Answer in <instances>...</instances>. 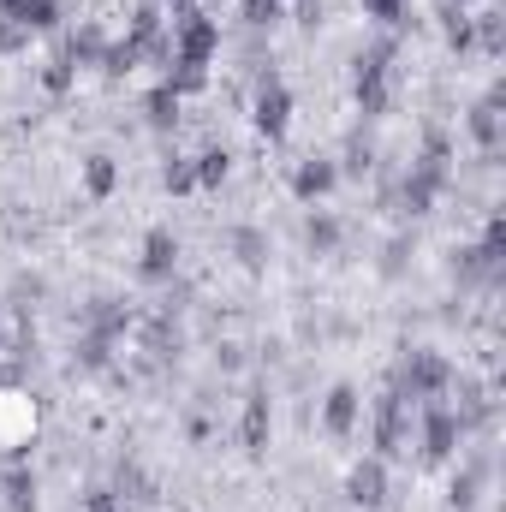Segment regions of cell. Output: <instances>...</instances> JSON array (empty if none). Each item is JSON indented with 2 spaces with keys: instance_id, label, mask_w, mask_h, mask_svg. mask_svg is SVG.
<instances>
[{
  "instance_id": "cell-1",
  "label": "cell",
  "mask_w": 506,
  "mask_h": 512,
  "mask_svg": "<svg viewBox=\"0 0 506 512\" xmlns=\"http://www.w3.org/2000/svg\"><path fill=\"white\" fill-rule=\"evenodd\" d=\"M215 42H221L215 18H203V12L173 18V66H179V84H185V90H197V84H203V66H209Z\"/></svg>"
},
{
  "instance_id": "cell-20",
  "label": "cell",
  "mask_w": 506,
  "mask_h": 512,
  "mask_svg": "<svg viewBox=\"0 0 506 512\" xmlns=\"http://www.w3.org/2000/svg\"><path fill=\"white\" fill-rule=\"evenodd\" d=\"M274 12H280V0H245V18H251V24H268Z\"/></svg>"
},
{
  "instance_id": "cell-19",
  "label": "cell",
  "mask_w": 506,
  "mask_h": 512,
  "mask_svg": "<svg viewBox=\"0 0 506 512\" xmlns=\"http://www.w3.org/2000/svg\"><path fill=\"white\" fill-rule=\"evenodd\" d=\"M84 512H120V495H108V489H90V495H84Z\"/></svg>"
},
{
  "instance_id": "cell-3",
  "label": "cell",
  "mask_w": 506,
  "mask_h": 512,
  "mask_svg": "<svg viewBox=\"0 0 506 512\" xmlns=\"http://www.w3.org/2000/svg\"><path fill=\"white\" fill-rule=\"evenodd\" d=\"M358 108L364 114H381L387 108V54L358 60Z\"/></svg>"
},
{
  "instance_id": "cell-6",
  "label": "cell",
  "mask_w": 506,
  "mask_h": 512,
  "mask_svg": "<svg viewBox=\"0 0 506 512\" xmlns=\"http://www.w3.org/2000/svg\"><path fill=\"white\" fill-rule=\"evenodd\" d=\"M381 489H387V471H381V459H364V465L346 477V495H352L358 507H381V501H387Z\"/></svg>"
},
{
  "instance_id": "cell-14",
  "label": "cell",
  "mask_w": 506,
  "mask_h": 512,
  "mask_svg": "<svg viewBox=\"0 0 506 512\" xmlns=\"http://www.w3.org/2000/svg\"><path fill=\"white\" fill-rule=\"evenodd\" d=\"M84 185H90L96 197H108V191H114V161H108V155H96V161L84 167Z\"/></svg>"
},
{
  "instance_id": "cell-5",
  "label": "cell",
  "mask_w": 506,
  "mask_h": 512,
  "mask_svg": "<svg viewBox=\"0 0 506 512\" xmlns=\"http://www.w3.org/2000/svg\"><path fill=\"white\" fill-rule=\"evenodd\" d=\"M286 114H292V96H286V84H262V96H256V131L280 137V131H286Z\"/></svg>"
},
{
  "instance_id": "cell-12",
  "label": "cell",
  "mask_w": 506,
  "mask_h": 512,
  "mask_svg": "<svg viewBox=\"0 0 506 512\" xmlns=\"http://www.w3.org/2000/svg\"><path fill=\"white\" fill-rule=\"evenodd\" d=\"M6 507L36 512V477H30V471H12V477H6Z\"/></svg>"
},
{
  "instance_id": "cell-16",
  "label": "cell",
  "mask_w": 506,
  "mask_h": 512,
  "mask_svg": "<svg viewBox=\"0 0 506 512\" xmlns=\"http://www.w3.org/2000/svg\"><path fill=\"white\" fill-rule=\"evenodd\" d=\"M191 173H197V185H221V179H227V155H203Z\"/></svg>"
},
{
  "instance_id": "cell-17",
  "label": "cell",
  "mask_w": 506,
  "mask_h": 512,
  "mask_svg": "<svg viewBox=\"0 0 506 512\" xmlns=\"http://www.w3.org/2000/svg\"><path fill=\"white\" fill-rule=\"evenodd\" d=\"M173 108H179L173 90H155V96H149V120H155V126H173Z\"/></svg>"
},
{
  "instance_id": "cell-13",
  "label": "cell",
  "mask_w": 506,
  "mask_h": 512,
  "mask_svg": "<svg viewBox=\"0 0 506 512\" xmlns=\"http://www.w3.org/2000/svg\"><path fill=\"white\" fill-rule=\"evenodd\" d=\"M262 441H268V399H251L245 405V447L262 453Z\"/></svg>"
},
{
  "instance_id": "cell-10",
  "label": "cell",
  "mask_w": 506,
  "mask_h": 512,
  "mask_svg": "<svg viewBox=\"0 0 506 512\" xmlns=\"http://www.w3.org/2000/svg\"><path fill=\"white\" fill-rule=\"evenodd\" d=\"M352 423H358V393L352 387H334L328 393V429L334 435H352Z\"/></svg>"
},
{
  "instance_id": "cell-4",
  "label": "cell",
  "mask_w": 506,
  "mask_h": 512,
  "mask_svg": "<svg viewBox=\"0 0 506 512\" xmlns=\"http://www.w3.org/2000/svg\"><path fill=\"white\" fill-rule=\"evenodd\" d=\"M453 441H459V417L441 411V405H429V417H423V453H429V459H447Z\"/></svg>"
},
{
  "instance_id": "cell-15",
  "label": "cell",
  "mask_w": 506,
  "mask_h": 512,
  "mask_svg": "<svg viewBox=\"0 0 506 512\" xmlns=\"http://www.w3.org/2000/svg\"><path fill=\"white\" fill-rule=\"evenodd\" d=\"M471 131H477V143H489V149H495V137H501V120H495V102H483V108H477V120H471Z\"/></svg>"
},
{
  "instance_id": "cell-8",
  "label": "cell",
  "mask_w": 506,
  "mask_h": 512,
  "mask_svg": "<svg viewBox=\"0 0 506 512\" xmlns=\"http://www.w3.org/2000/svg\"><path fill=\"white\" fill-rule=\"evenodd\" d=\"M173 256H179V239H173L167 227H155V233L143 239V274H149V280L173 274Z\"/></svg>"
},
{
  "instance_id": "cell-11",
  "label": "cell",
  "mask_w": 506,
  "mask_h": 512,
  "mask_svg": "<svg viewBox=\"0 0 506 512\" xmlns=\"http://www.w3.org/2000/svg\"><path fill=\"white\" fill-rule=\"evenodd\" d=\"M328 185H334V167H328V161H304V167L292 173V191H298V197H322Z\"/></svg>"
},
{
  "instance_id": "cell-18",
  "label": "cell",
  "mask_w": 506,
  "mask_h": 512,
  "mask_svg": "<svg viewBox=\"0 0 506 512\" xmlns=\"http://www.w3.org/2000/svg\"><path fill=\"white\" fill-rule=\"evenodd\" d=\"M405 6H411V0H364V12H370V18H387V24H399Z\"/></svg>"
},
{
  "instance_id": "cell-2",
  "label": "cell",
  "mask_w": 506,
  "mask_h": 512,
  "mask_svg": "<svg viewBox=\"0 0 506 512\" xmlns=\"http://www.w3.org/2000/svg\"><path fill=\"white\" fill-rule=\"evenodd\" d=\"M447 358H435V352H411L405 358V370H399V393H411V399H435L441 387H447Z\"/></svg>"
},
{
  "instance_id": "cell-7",
  "label": "cell",
  "mask_w": 506,
  "mask_h": 512,
  "mask_svg": "<svg viewBox=\"0 0 506 512\" xmlns=\"http://www.w3.org/2000/svg\"><path fill=\"white\" fill-rule=\"evenodd\" d=\"M376 441H381V453H399V441H405V393H387V399H381Z\"/></svg>"
},
{
  "instance_id": "cell-9",
  "label": "cell",
  "mask_w": 506,
  "mask_h": 512,
  "mask_svg": "<svg viewBox=\"0 0 506 512\" xmlns=\"http://www.w3.org/2000/svg\"><path fill=\"white\" fill-rule=\"evenodd\" d=\"M0 6H6V24H18V30H48L60 18L54 0H0Z\"/></svg>"
}]
</instances>
